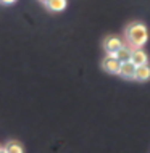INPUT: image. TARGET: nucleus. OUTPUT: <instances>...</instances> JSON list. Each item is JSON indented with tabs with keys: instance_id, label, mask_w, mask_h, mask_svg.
<instances>
[{
	"instance_id": "obj_3",
	"label": "nucleus",
	"mask_w": 150,
	"mask_h": 153,
	"mask_svg": "<svg viewBox=\"0 0 150 153\" xmlns=\"http://www.w3.org/2000/svg\"><path fill=\"white\" fill-rule=\"evenodd\" d=\"M123 45H124V42L116 36H108L107 39L103 40V48H105L108 53H113V55L123 47Z\"/></svg>"
},
{
	"instance_id": "obj_11",
	"label": "nucleus",
	"mask_w": 150,
	"mask_h": 153,
	"mask_svg": "<svg viewBox=\"0 0 150 153\" xmlns=\"http://www.w3.org/2000/svg\"><path fill=\"white\" fill-rule=\"evenodd\" d=\"M0 153H7V152H5V148H0Z\"/></svg>"
},
{
	"instance_id": "obj_9",
	"label": "nucleus",
	"mask_w": 150,
	"mask_h": 153,
	"mask_svg": "<svg viewBox=\"0 0 150 153\" xmlns=\"http://www.w3.org/2000/svg\"><path fill=\"white\" fill-rule=\"evenodd\" d=\"M5 152L7 153H24V148L18 142H8L5 145Z\"/></svg>"
},
{
	"instance_id": "obj_4",
	"label": "nucleus",
	"mask_w": 150,
	"mask_h": 153,
	"mask_svg": "<svg viewBox=\"0 0 150 153\" xmlns=\"http://www.w3.org/2000/svg\"><path fill=\"white\" fill-rule=\"evenodd\" d=\"M131 61H132L136 66L147 65V63H149V55L142 50V48H134V50H132V53H131Z\"/></svg>"
},
{
	"instance_id": "obj_8",
	"label": "nucleus",
	"mask_w": 150,
	"mask_h": 153,
	"mask_svg": "<svg viewBox=\"0 0 150 153\" xmlns=\"http://www.w3.org/2000/svg\"><path fill=\"white\" fill-rule=\"evenodd\" d=\"M131 53H132V48L129 47V45H123V47L115 53V56L123 63V61H129V60H131Z\"/></svg>"
},
{
	"instance_id": "obj_6",
	"label": "nucleus",
	"mask_w": 150,
	"mask_h": 153,
	"mask_svg": "<svg viewBox=\"0 0 150 153\" xmlns=\"http://www.w3.org/2000/svg\"><path fill=\"white\" fill-rule=\"evenodd\" d=\"M134 79L140 81V82H145V81L150 79V66H149V63L142 65V66H137L136 73H134Z\"/></svg>"
},
{
	"instance_id": "obj_2",
	"label": "nucleus",
	"mask_w": 150,
	"mask_h": 153,
	"mask_svg": "<svg viewBox=\"0 0 150 153\" xmlns=\"http://www.w3.org/2000/svg\"><path fill=\"white\" fill-rule=\"evenodd\" d=\"M119 66H121V61L116 58L113 53H108L102 61V68L110 74H119Z\"/></svg>"
},
{
	"instance_id": "obj_5",
	"label": "nucleus",
	"mask_w": 150,
	"mask_h": 153,
	"mask_svg": "<svg viewBox=\"0 0 150 153\" xmlns=\"http://www.w3.org/2000/svg\"><path fill=\"white\" fill-rule=\"evenodd\" d=\"M136 68L137 66L132 63L131 60L129 61H123L121 66H119V74L126 79H134V73H136Z\"/></svg>"
},
{
	"instance_id": "obj_1",
	"label": "nucleus",
	"mask_w": 150,
	"mask_h": 153,
	"mask_svg": "<svg viewBox=\"0 0 150 153\" xmlns=\"http://www.w3.org/2000/svg\"><path fill=\"white\" fill-rule=\"evenodd\" d=\"M126 40L128 45L132 48H140L142 45L147 44L149 40V29L147 26L139 21L131 23L126 29Z\"/></svg>"
},
{
	"instance_id": "obj_10",
	"label": "nucleus",
	"mask_w": 150,
	"mask_h": 153,
	"mask_svg": "<svg viewBox=\"0 0 150 153\" xmlns=\"http://www.w3.org/2000/svg\"><path fill=\"white\" fill-rule=\"evenodd\" d=\"M13 2H16V0H0V3H3V5H10Z\"/></svg>"
},
{
	"instance_id": "obj_7",
	"label": "nucleus",
	"mask_w": 150,
	"mask_h": 153,
	"mask_svg": "<svg viewBox=\"0 0 150 153\" xmlns=\"http://www.w3.org/2000/svg\"><path fill=\"white\" fill-rule=\"evenodd\" d=\"M45 5L50 11H63L66 8V0H45Z\"/></svg>"
},
{
	"instance_id": "obj_12",
	"label": "nucleus",
	"mask_w": 150,
	"mask_h": 153,
	"mask_svg": "<svg viewBox=\"0 0 150 153\" xmlns=\"http://www.w3.org/2000/svg\"><path fill=\"white\" fill-rule=\"evenodd\" d=\"M42 2H45V0H42Z\"/></svg>"
}]
</instances>
